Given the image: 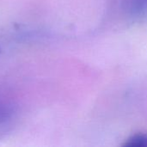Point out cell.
<instances>
[{"instance_id":"2","label":"cell","mask_w":147,"mask_h":147,"mask_svg":"<svg viewBox=\"0 0 147 147\" xmlns=\"http://www.w3.org/2000/svg\"><path fill=\"white\" fill-rule=\"evenodd\" d=\"M0 52H1V48H0Z\"/></svg>"},{"instance_id":"1","label":"cell","mask_w":147,"mask_h":147,"mask_svg":"<svg viewBox=\"0 0 147 147\" xmlns=\"http://www.w3.org/2000/svg\"><path fill=\"white\" fill-rule=\"evenodd\" d=\"M124 146L147 147V134H140L132 136L125 143Z\"/></svg>"}]
</instances>
